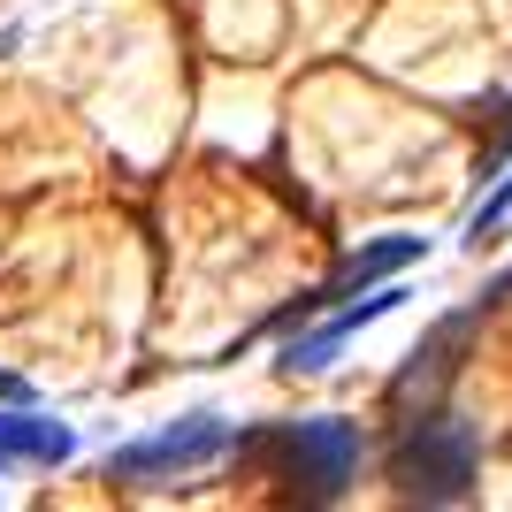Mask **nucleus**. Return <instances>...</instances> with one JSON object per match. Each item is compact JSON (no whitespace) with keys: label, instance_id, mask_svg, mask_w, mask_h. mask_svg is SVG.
<instances>
[{"label":"nucleus","instance_id":"nucleus-5","mask_svg":"<svg viewBox=\"0 0 512 512\" xmlns=\"http://www.w3.org/2000/svg\"><path fill=\"white\" fill-rule=\"evenodd\" d=\"M428 253V237H383V245H360V253L344 260L337 276L321 283V291H306L299 306L283 321H306V314H321V306H337V299H352V291H367V283H383V276H398V268H413V260Z\"/></svg>","mask_w":512,"mask_h":512},{"label":"nucleus","instance_id":"nucleus-1","mask_svg":"<svg viewBox=\"0 0 512 512\" xmlns=\"http://www.w3.org/2000/svg\"><path fill=\"white\" fill-rule=\"evenodd\" d=\"M390 482L413 505H467L482 482V428L451 406H421L390 444Z\"/></svg>","mask_w":512,"mask_h":512},{"label":"nucleus","instance_id":"nucleus-8","mask_svg":"<svg viewBox=\"0 0 512 512\" xmlns=\"http://www.w3.org/2000/svg\"><path fill=\"white\" fill-rule=\"evenodd\" d=\"M23 398H31V383H23V375H8V367H0V406H23Z\"/></svg>","mask_w":512,"mask_h":512},{"label":"nucleus","instance_id":"nucleus-6","mask_svg":"<svg viewBox=\"0 0 512 512\" xmlns=\"http://www.w3.org/2000/svg\"><path fill=\"white\" fill-rule=\"evenodd\" d=\"M77 459V428L54 421V413H31L23 406H0V474L8 467H69Z\"/></svg>","mask_w":512,"mask_h":512},{"label":"nucleus","instance_id":"nucleus-3","mask_svg":"<svg viewBox=\"0 0 512 512\" xmlns=\"http://www.w3.org/2000/svg\"><path fill=\"white\" fill-rule=\"evenodd\" d=\"M276 459H283L291 497H306V505H337V497L360 482L367 428L344 421V413H314V421H291L276 436Z\"/></svg>","mask_w":512,"mask_h":512},{"label":"nucleus","instance_id":"nucleus-4","mask_svg":"<svg viewBox=\"0 0 512 512\" xmlns=\"http://www.w3.org/2000/svg\"><path fill=\"white\" fill-rule=\"evenodd\" d=\"M398 306H406V283H383V291H367L360 306H337V314L321 321L314 337H291V344H283V360H276V367H283V375H291V383H299V375H321V367L337 360V352H344V344H352V337H360V329H375V321H390V314H398Z\"/></svg>","mask_w":512,"mask_h":512},{"label":"nucleus","instance_id":"nucleus-9","mask_svg":"<svg viewBox=\"0 0 512 512\" xmlns=\"http://www.w3.org/2000/svg\"><path fill=\"white\" fill-rule=\"evenodd\" d=\"M497 153H512V100H505V123H497V146H490V161Z\"/></svg>","mask_w":512,"mask_h":512},{"label":"nucleus","instance_id":"nucleus-2","mask_svg":"<svg viewBox=\"0 0 512 512\" xmlns=\"http://www.w3.org/2000/svg\"><path fill=\"white\" fill-rule=\"evenodd\" d=\"M237 451V421L222 413H184V421L153 428V436H130L100 459L107 482H130V490H161V482H184V474L214 467V459H230Z\"/></svg>","mask_w":512,"mask_h":512},{"label":"nucleus","instance_id":"nucleus-7","mask_svg":"<svg viewBox=\"0 0 512 512\" xmlns=\"http://www.w3.org/2000/svg\"><path fill=\"white\" fill-rule=\"evenodd\" d=\"M505 222H512V176H497V184H490V199H482V207L467 214V245L482 253V245H490V237L505 230Z\"/></svg>","mask_w":512,"mask_h":512}]
</instances>
